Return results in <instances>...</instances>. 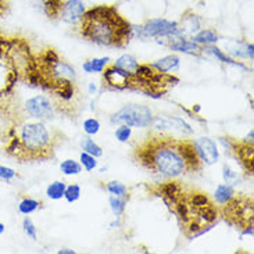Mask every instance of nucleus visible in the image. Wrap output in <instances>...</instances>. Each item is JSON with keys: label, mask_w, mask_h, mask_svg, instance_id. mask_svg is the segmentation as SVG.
<instances>
[{"label": "nucleus", "mask_w": 254, "mask_h": 254, "mask_svg": "<svg viewBox=\"0 0 254 254\" xmlns=\"http://www.w3.org/2000/svg\"><path fill=\"white\" fill-rule=\"evenodd\" d=\"M218 41V35L214 29H201L200 32L193 36V42L200 43V45H213Z\"/></svg>", "instance_id": "a211bd4d"}, {"label": "nucleus", "mask_w": 254, "mask_h": 254, "mask_svg": "<svg viewBox=\"0 0 254 254\" xmlns=\"http://www.w3.org/2000/svg\"><path fill=\"white\" fill-rule=\"evenodd\" d=\"M109 63V57H103V59H93L90 62H86L83 64V69L86 72H102L104 67Z\"/></svg>", "instance_id": "4be33fe9"}, {"label": "nucleus", "mask_w": 254, "mask_h": 254, "mask_svg": "<svg viewBox=\"0 0 254 254\" xmlns=\"http://www.w3.org/2000/svg\"><path fill=\"white\" fill-rule=\"evenodd\" d=\"M60 170H62L64 175H76V174H79V172L82 171L81 165L78 164L76 161H74V160L63 161L62 165H60Z\"/></svg>", "instance_id": "393cba45"}, {"label": "nucleus", "mask_w": 254, "mask_h": 254, "mask_svg": "<svg viewBox=\"0 0 254 254\" xmlns=\"http://www.w3.org/2000/svg\"><path fill=\"white\" fill-rule=\"evenodd\" d=\"M17 177V172L14 171L13 168L10 167H4V165H0V179L6 181V182H10L11 179H14Z\"/></svg>", "instance_id": "72a5a7b5"}, {"label": "nucleus", "mask_w": 254, "mask_h": 254, "mask_svg": "<svg viewBox=\"0 0 254 254\" xmlns=\"http://www.w3.org/2000/svg\"><path fill=\"white\" fill-rule=\"evenodd\" d=\"M8 8H10L8 0H0V18L8 13Z\"/></svg>", "instance_id": "f704fd0d"}, {"label": "nucleus", "mask_w": 254, "mask_h": 254, "mask_svg": "<svg viewBox=\"0 0 254 254\" xmlns=\"http://www.w3.org/2000/svg\"><path fill=\"white\" fill-rule=\"evenodd\" d=\"M64 253L74 254V253H75V252H74V250H60V252H59V254H64Z\"/></svg>", "instance_id": "c9c22d12"}, {"label": "nucleus", "mask_w": 254, "mask_h": 254, "mask_svg": "<svg viewBox=\"0 0 254 254\" xmlns=\"http://www.w3.org/2000/svg\"><path fill=\"white\" fill-rule=\"evenodd\" d=\"M65 188H67V185H65L64 182L57 181V182H53V184H50V185L48 186V189H46V194H48L49 197H50L52 200L62 199V197H64Z\"/></svg>", "instance_id": "aec40b11"}, {"label": "nucleus", "mask_w": 254, "mask_h": 254, "mask_svg": "<svg viewBox=\"0 0 254 254\" xmlns=\"http://www.w3.org/2000/svg\"><path fill=\"white\" fill-rule=\"evenodd\" d=\"M110 206H111V210H113V213H114V215L120 217L121 214L124 213V210H125V200L120 199L118 196H111Z\"/></svg>", "instance_id": "bb28decb"}, {"label": "nucleus", "mask_w": 254, "mask_h": 254, "mask_svg": "<svg viewBox=\"0 0 254 254\" xmlns=\"http://www.w3.org/2000/svg\"><path fill=\"white\" fill-rule=\"evenodd\" d=\"M42 10L43 13L48 15L50 20H55L60 17V11L63 7V0H41Z\"/></svg>", "instance_id": "dca6fc26"}, {"label": "nucleus", "mask_w": 254, "mask_h": 254, "mask_svg": "<svg viewBox=\"0 0 254 254\" xmlns=\"http://www.w3.org/2000/svg\"><path fill=\"white\" fill-rule=\"evenodd\" d=\"M100 129V123L95 120V118H89L83 123V130L88 133V135H96L97 132Z\"/></svg>", "instance_id": "c756f323"}, {"label": "nucleus", "mask_w": 254, "mask_h": 254, "mask_svg": "<svg viewBox=\"0 0 254 254\" xmlns=\"http://www.w3.org/2000/svg\"><path fill=\"white\" fill-rule=\"evenodd\" d=\"M229 147L236 153L242 164L246 167L250 174L253 172V142H238V140H228Z\"/></svg>", "instance_id": "4468645a"}, {"label": "nucleus", "mask_w": 254, "mask_h": 254, "mask_svg": "<svg viewBox=\"0 0 254 254\" xmlns=\"http://www.w3.org/2000/svg\"><path fill=\"white\" fill-rule=\"evenodd\" d=\"M24 113L28 118L35 120H50L55 117V104L50 102V99L45 95H36V96L28 99L24 104Z\"/></svg>", "instance_id": "9d476101"}, {"label": "nucleus", "mask_w": 254, "mask_h": 254, "mask_svg": "<svg viewBox=\"0 0 254 254\" xmlns=\"http://www.w3.org/2000/svg\"><path fill=\"white\" fill-rule=\"evenodd\" d=\"M182 139L151 135L135 150V158L149 171L164 177H178L186 171Z\"/></svg>", "instance_id": "20e7f679"}, {"label": "nucleus", "mask_w": 254, "mask_h": 254, "mask_svg": "<svg viewBox=\"0 0 254 254\" xmlns=\"http://www.w3.org/2000/svg\"><path fill=\"white\" fill-rule=\"evenodd\" d=\"M193 144L199 153L201 161H204L210 165L215 164L218 161L220 154H218V147H217L214 140L208 139V137H200L196 142H193Z\"/></svg>", "instance_id": "f8f14e48"}, {"label": "nucleus", "mask_w": 254, "mask_h": 254, "mask_svg": "<svg viewBox=\"0 0 254 254\" xmlns=\"http://www.w3.org/2000/svg\"><path fill=\"white\" fill-rule=\"evenodd\" d=\"M184 31L179 28L178 22L164 18H154L144 22L142 35L144 38H164V36H181Z\"/></svg>", "instance_id": "1a4fd4ad"}, {"label": "nucleus", "mask_w": 254, "mask_h": 254, "mask_svg": "<svg viewBox=\"0 0 254 254\" xmlns=\"http://www.w3.org/2000/svg\"><path fill=\"white\" fill-rule=\"evenodd\" d=\"M79 35L100 46L125 48L132 38L133 28L114 6L90 7L79 20Z\"/></svg>", "instance_id": "f03ea898"}, {"label": "nucleus", "mask_w": 254, "mask_h": 254, "mask_svg": "<svg viewBox=\"0 0 254 254\" xmlns=\"http://www.w3.org/2000/svg\"><path fill=\"white\" fill-rule=\"evenodd\" d=\"M85 10L86 7L82 0H67L65 3H63L60 17L67 24H76L79 22Z\"/></svg>", "instance_id": "ddd939ff"}, {"label": "nucleus", "mask_w": 254, "mask_h": 254, "mask_svg": "<svg viewBox=\"0 0 254 254\" xmlns=\"http://www.w3.org/2000/svg\"><path fill=\"white\" fill-rule=\"evenodd\" d=\"M174 38V42L170 45V48L172 50H178V52H185V53H197L201 50V48L199 46V43L196 42H190L188 39H184L181 36H172Z\"/></svg>", "instance_id": "2eb2a0df"}, {"label": "nucleus", "mask_w": 254, "mask_h": 254, "mask_svg": "<svg viewBox=\"0 0 254 254\" xmlns=\"http://www.w3.org/2000/svg\"><path fill=\"white\" fill-rule=\"evenodd\" d=\"M22 228H24V232L27 235L28 238H31L32 241L36 239V228H35L34 222L31 218H25V220L22 221Z\"/></svg>", "instance_id": "7c9ffc66"}, {"label": "nucleus", "mask_w": 254, "mask_h": 254, "mask_svg": "<svg viewBox=\"0 0 254 254\" xmlns=\"http://www.w3.org/2000/svg\"><path fill=\"white\" fill-rule=\"evenodd\" d=\"M153 121V114L149 107L146 106H137V104H129L125 106L124 109L118 111L111 117L113 124H123L128 127H140L146 128Z\"/></svg>", "instance_id": "6e6552de"}, {"label": "nucleus", "mask_w": 254, "mask_h": 254, "mask_svg": "<svg viewBox=\"0 0 254 254\" xmlns=\"http://www.w3.org/2000/svg\"><path fill=\"white\" fill-rule=\"evenodd\" d=\"M82 149L86 153H89L90 156H93V157H102V154H103V150L100 149V146H97L92 139L89 137H85L82 140Z\"/></svg>", "instance_id": "b1692460"}, {"label": "nucleus", "mask_w": 254, "mask_h": 254, "mask_svg": "<svg viewBox=\"0 0 254 254\" xmlns=\"http://www.w3.org/2000/svg\"><path fill=\"white\" fill-rule=\"evenodd\" d=\"M39 207H41V201L31 199V197H25V199L20 201V204H18V211H20L22 215H29V214H32L34 211H36Z\"/></svg>", "instance_id": "412c9836"}, {"label": "nucleus", "mask_w": 254, "mask_h": 254, "mask_svg": "<svg viewBox=\"0 0 254 254\" xmlns=\"http://www.w3.org/2000/svg\"><path fill=\"white\" fill-rule=\"evenodd\" d=\"M132 129L128 125H121L117 130H116V137H117L120 142H127L130 137Z\"/></svg>", "instance_id": "473e14b6"}, {"label": "nucleus", "mask_w": 254, "mask_h": 254, "mask_svg": "<svg viewBox=\"0 0 254 254\" xmlns=\"http://www.w3.org/2000/svg\"><path fill=\"white\" fill-rule=\"evenodd\" d=\"M137 64H139V63L136 62V59H135V57H132V56H129V55H124L118 59L117 63H116L114 65H117V67L125 69V71L133 72V71H135V68L137 67Z\"/></svg>", "instance_id": "5701e85b"}, {"label": "nucleus", "mask_w": 254, "mask_h": 254, "mask_svg": "<svg viewBox=\"0 0 254 254\" xmlns=\"http://www.w3.org/2000/svg\"><path fill=\"white\" fill-rule=\"evenodd\" d=\"M4 153L24 161H42L55 156L60 139L52 133L43 123H22L10 128L7 133Z\"/></svg>", "instance_id": "7ed1b4c3"}, {"label": "nucleus", "mask_w": 254, "mask_h": 254, "mask_svg": "<svg viewBox=\"0 0 254 254\" xmlns=\"http://www.w3.org/2000/svg\"><path fill=\"white\" fill-rule=\"evenodd\" d=\"M104 82L114 89H132V72L120 68L117 65H109L104 71Z\"/></svg>", "instance_id": "9b49d317"}, {"label": "nucleus", "mask_w": 254, "mask_h": 254, "mask_svg": "<svg viewBox=\"0 0 254 254\" xmlns=\"http://www.w3.org/2000/svg\"><path fill=\"white\" fill-rule=\"evenodd\" d=\"M222 214L225 220L236 225L241 229H248L253 228V217H254V207L253 199L248 196H234L228 203L224 204Z\"/></svg>", "instance_id": "0eeeda50"}, {"label": "nucleus", "mask_w": 254, "mask_h": 254, "mask_svg": "<svg viewBox=\"0 0 254 254\" xmlns=\"http://www.w3.org/2000/svg\"><path fill=\"white\" fill-rule=\"evenodd\" d=\"M34 67V55L22 38L0 34V100L8 96L18 82L27 81Z\"/></svg>", "instance_id": "39448f33"}, {"label": "nucleus", "mask_w": 254, "mask_h": 254, "mask_svg": "<svg viewBox=\"0 0 254 254\" xmlns=\"http://www.w3.org/2000/svg\"><path fill=\"white\" fill-rule=\"evenodd\" d=\"M153 67L158 71H161V72H168V71H171V69L178 68L179 65V59L178 56H167L164 59H161V60H158L154 64H151Z\"/></svg>", "instance_id": "f3484780"}, {"label": "nucleus", "mask_w": 254, "mask_h": 254, "mask_svg": "<svg viewBox=\"0 0 254 254\" xmlns=\"http://www.w3.org/2000/svg\"><path fill=\"white\" fill-rule=\"evenodd\" d=\"M4 229H6V227H4V224H1V222H0V235L4 232Z\"/></svg>", "instance_id": "e433bc0d"}, {"label": "nucleus", "mask_w": 254, "mask_h": 254, "mask_svg": "<svg viewBox=\"0 0 254 254\" xmlns=\"http://www.w3.org/2000/svg\"><path fill=\"white\" fill-rule=\"evenodd\" d=\"M178 82L175 75L161 72L149 64H137L132 72V89L140 90L151 97L163 96Z\"/></svg>", "instance_id": "423d86ee"}, {"label": "nucleus", "mask_w": 254, "mask_h": 254, "mask_svg": "<svg viewBox=\"0 0 254 254\" xmlns=\"http://www.w3.org/2000/svg\"><path fill=\"white\" fill-rule=\"evenodd\" d=\"M107 190H109L111 194L118 196V197H125V196H127V188H125V185L120 184V182H116V181H113V182H110V184L107 185Z\"/></svg>", "instance_id": "cd10ccee"}, {"label": "nucleus", "mask_w": 254, "mask_h": 254, "mask_svg": "<svg viewBox=\"0 0 254 254\" xmlns=\"http://www.w3.org/2000/svg\"><path fill=\"white\" fill-rule=\"evenodd\" d=\"M234 196V188L231 185H228V184H221V185L217 188V190H215V200H217L218 204H222V206H224L225 203H228Z\"/></svg>", "instance_id": "6ab92c4d"}, {"label": "nucleus", "mask_w": 254, "mask_h": 254, "mask_svg": "<svg viewBox=\"0 0 254 254\" xmlns=\"http://www.w3.org/2000/svg\"><path fill=\"white\" fill-rule=\"evenodd\" d=\"M164 200L178 215L182 231L188 236H199L218 218V210L206 193L188 190L181 182H167L161 186Z\"/></svg>", "instance_id": "f257e3e1"}, {"label": "nucleus", "mask_w": 254, "mask_h": 254, "mask_svg": "<svg viewBox=\"0 0 254 254\" xmlns=\"http://www.w3.org/2000/svg\"><path fill=\"white\" fill-rule=\"evenodd\" d=\"M207 50H208V52H210L211 55L215 56V57H217V59H218L220 62L228 63V64H236V65H238V63H235L232 59H229L228 56L224 55V53H222V52H221L218 48H214V46H208V48H207Z\"/></svg>", "instance_id": "2f4dec72"}, {"label": "nucleus", "mask_w": 254, "mask_h": 254, "mask_svg": "<svg viewBox=\"0 0 254 254\" xmlns=\"http://www.w3.org/2000/svg\"><path fill=\"white\" fill-rule=\"evenodd\" d=\"M79 196H81V188L78 185H69L65 188V192H64V197L65 200L68 201V203H74L76 200L79 199Z\"/></svg>", "instance_id": "a878e982"}, {"label": "nucleus", "mask_w": 254, "mask_h": 254, "mask_svg": "<svg viewBox=\"0 0 254 254\" xmlns=\"http://www.w3.org/2000/svg\"><path fill=\"white\" fill-rule=\"evenodd\" d=\"M81 163L85 167V170L86 171H92V170H95L97 165L96 157H93V156H90L89 153H86V151H83L82 154H81Z\"/></svg>", "instance_id": "c85d7f7f"}]
</instances>
